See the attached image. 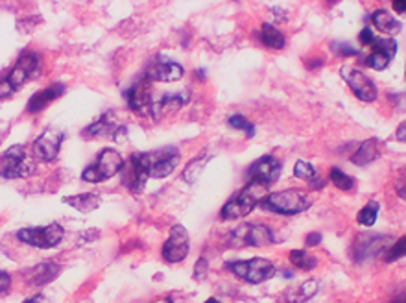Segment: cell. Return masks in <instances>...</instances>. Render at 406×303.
<instances>
[{"instance_id": "6da1fadb", "label": "cell", "mask_w": 406, "mask_h": 303, "mask_svg": "<svg viewBox=\"0 0 406 303\" xmlns=\"http://www.w3.org/2000/svg\"><path fill=\"white\" fill-rule=\"evenodd\" d=\"M41 67V56L35 52L20 54L13 67L0 78V98H10L20 87L37 74Z\"/></svg>"}, {"instance_id": "7a4b0ae2", "label": "cell", "mask_w": 406, "mask_h": 303, "mask_svg": "<svg viewBox=\"0 0 406 303\" xmlns=\"http://www.w3.org/2000/svg\"><path fill=\"white\" fill-rule=\"evenodd\" d=\"M264 196H266V187L263 183L249 182L246 187L240 189L239 193L222 207V220H239V218L248 217L249 213L263 202Z\"/></svg>"}, {"instance_id": "3957f363", "label": "cell", "mask_w": 406, "mask_h": 303, "mask_svg": "<svg viewBox=\"0 0 406 303\" xmlns=\"http://www.w3.org/2000/svg\"><path fill=\"white\" fill-rule=\"evenodd\" d=\"M258 206L277 215H297L311 207V200L301 189H285V191L266 194Z\"/></svg>"}, {"instance_id": "277c9868", "label": "cell", "mask_w": 406, "mask_h": 303, "mask_svg": "<svg viewBox=\"0 0 406 303\" xmlns=\"http://www.w3.org/2000/svg\"><path fill=\"white\" fill-rule=\"evenodd\" d=\"M35 172L34 158L24 150V146L15 145L0 155V176L6 179L28 178Z\"/></svg>"}, {"instance_id": "5b68a950", "label": "cell", "mask_w": 406, "mask_h": 303, "mask_svg": "<svg viewBox=\"0 0 406 303\" xmlns=\"http://www.w3.org/2000/svg\"><path fill=\"white\" fill-rule=\"evenodd\" d=\"M124 167V161H122V155L113 148H104L98 154L95 163L91 167H87L81 174V179L89 183H102L111 179L115 174H119Z\"/></svg>"}, {"instance_id": "8992f818", "label": "cell", "mask_w": 406, "mask_h": 303, "mask_svg": "<svg viewBox=\"0 0 406 303\" xmlns=\"http://www.w3.org/2000/svg\"><path fill=\"white\" fill-rule=\"evenodd\" d=\"M227 270H231L234 275L246 283L258 285L264 283L268 279H272L275 275V265L272 261L263 259V257H253L249 261H234V263H227Z\"/></svg>"}, {"instance_id": "52a82bcc", "label": "cell", "mask_w": 406, "mask_h": 303, "mask_svg": "<svg viewBox=\"0 0 406 303\" xmlns=\"http://www.w3.org/2000/svg\"><path fill=\"white\" fill-rule=\"evenodd\" d=\"M275 242L273 231L264 224H242L229 233L227 244L233 248H246V246H268Z\"/></svg>"}, {"instance_id": "ba28073f", "label": "cell", "mask_w": 406, "mask_h": 303, "mask_svg": "<svg viewBox=\"0 0 406 303\" xmlns=\"http://www.w3.org/2000/svg\"><path fill=\"white\" fill-rule=\"evenodd\" d=\"M179 158H181V154L176 146H162V148L153 150V152H146L144 161L148 167L150 178H168L176 170Z\"/></svg>"}, {"instance_id": "9c48e42d", "label": "cell", "mask_w": 406, "mask_h": 303, "mask_svg": "<svg viewBox=\"0 0 406 303\" xmlns=\"http://www.w3.org/2000/svg\"><path fill=\"white\" fill-rule=\"evenodd\" d=\"M126 131H128V128L124 126V122L120 121L115 111H107V113H104L98 121L92 122L91 126H87L85 130L81 131V137L89 141L92 139L117 141L120 139L122 135H126Z\"/></svg>"}, {"instance_id": "30bf717a", "label": "cell", "mask_w": 406, "mask_h": 303, "mask_svg": "<svg viewBox=\"0 0 406 303\" xmlns=\"http://www.w3.org/2000/svg\"><path fill=\"white\" fill-rule=\"evenodd\" d=\"M390 237L378 235V233H360L354 239L351 246V255H353L354 263H366V261L377 257L381 251H386L390 248Z\"/></svg>"}, {"instance_id": "8fae6325", "label": "cell", "mask_w": 406, "mask_h": 303, "mask_svg": "<svg viewBox=\"0 0 406 303\" xmlns=\"http://www.w3.org/2000/svg\"><path fill=\"white\" fill-rule=\"evenodd\" d=\"M65 231L59 224H50L47 227H26L17 231V239L34 248H54L63 241Z\"/></svg>"}, {"instance_id": "7c38bea8", "label": "cell", "mask_w": 406, "mask_h": 303, "mask_svg": "<svg viewBox=\"0 0 406 303\" xmlns=\"http://www.w3.org/2000/svg\"><path fill=\"white\" fill-rule=\"evenodd\" d=\"M120 176H122L124 187H128L133 193H141L146 187V182L150 178L148 167H146V161H144V154L139 152V154L131 155L128 161H124Z\"/></svg>"}, {"instance_id": "4fadbf2b", "label": "cell", "mask_w": 406, "mask_h": 303, "mask_svg": "<svg viewBox=\"0 0 406 303\" xmlns=\"http://www.w3.org/2000/svg\"><path fill=\"white\" fill-rule=\"evenodd\" d=\"M185 76V71L179 63L172 61V59L165 58V56H157L148 63V67L144 71V78L148 82H162L172 83L179 82Z\"/></svg>"}, {"instance_id": "5bb4252c", "label": "cell", "mask_w": 406, "mask_h": 303, "mask_svg": "<svg viewBox=\"0 0 406 303\" xmlns=\"http://www.w3.org/2000/svg\"><path fill=\"white\" fill-rule=\"evenodd\" d=\"M340 74H342V78L345 80L349 89L353 91V95L359 98V100L362 102L377 100V87H375V83H373L362 71H359V69L354 67H349V65H344Z\"/></svg>"}, {"instance_id": "9a60e30c", "label": "cell", "mask_w": 406, "mask_h": 303, "mask_svg": "<svg viewBox=\"0 0 406 303\" xmlns=\"http://www.w3.org/2000/svg\"><path fill=\"white\" fill-rule=\"evenodd\" d=\"M126 102H128L129 109L137 113V115L152 117V82L143 78V80H139L137 83H133V85L126 91Z\"/></svg>"}, {"instance_id": "2e32d148", "label": "cell", "mask_w": 406, "mask_h": 303, "mask_svg": "<svg viewBox=\"0 0 406 303\" xmlns=\"http://www.w3.org/2000/svg\"><path fill=\"white\" fill-rule=\"evenodd\" d=\"M189 250H191V242H189V233L183 226H174L172 231H170V237L168 241L162 244V259L167 263H181V261L186 259L189 255Z\"/></svg>"}, {"instance_id": "e0dca14e", "label": "cell", "mask_w": 406, "mask_h": 303, "mask_svg": "<svg viewBox=\"0 0 406 303\" xmlns=\"http://www.w3.org/2000/svg\"><path fill=\"white\" fill-rule=\"evenodd\" d=\"M397 54V43L393 39L386 37H375L371 44V52L362 59V63L366 67L375 69V71H384V69L390 65Z\"/></svg>"}, {"instance_id": "ac0fdd59", "label": "cell", "mask_w": 406, "mask_h": 303, "mask_svg": "<svg viewBox=\"0 0 406 303\" xmlns=\"http://www.w3.org/2000/svg\"><path fill=\"white\" fill-rule=\"evenodd\" d=\"M63 139H65L63 131L54 130V128H48V130H44L43 133L39 135L37 139L34 141V145H32V152H34V155L37 159L50 163V161H54V159L59 155Z\"/></svg>"}, {"instance_id": "d6986e66", "label": "cell", "mask_w": 406, "mask_h": 303, "mask_svg": "<svg viewBox=\"0 0 406 303\" xmlns=\"http://www.w3.org/2000/svg\"><path fill=\"white\" fill-rule=\"evenodd\" d=\"M279 174H281V163H279V159L273 158V155L258 158L257 161H253V163L249 165L248 169L249 182L263 183L264 187L277 182Z\"/></svg>"}, {"instance_id": "ffe728a7", "label": "cell", "mask_w": 406, "mask_h": 303, "mask_svg": "<svg viewBox=\"0 0 406 303\" xmlns=\"http://www.w3.org/2000/svg\"><path fill=\"white\" fill-rule=\"evenodd\" d=\"M189 102V93L181 91V93H170V95H162L159 100L153 98V107H152V117L157 121V119H162V117L172 115L176 111L181 109Z\"/></svg>"}, {"instance_id": "44dd1931", "label": "cell", "mask_w": 406, "mask_h": 303, "mask_svg": "<svg viewBox=\"0 0 406 303\" xmlns=\"http://www.w3.org/2000/svg\"><path fill=\"white\" fill-rule=\"evenodd\" d=\"M65 93V85L63 83H52V85L44 87L41 91H37L34 97L30 98L28 102V113H39L43 111L44 107H48L52 102L58 100Z\"/></svg>"}, {"instance_id": "7402d4cb", "label": "cell", "mask_w": 406, "mask_h": 303, "mask_svg": "<svg viewBox=\"0 0 406 303\" xmlns=\"http://www.w3.org/2000/svg\"><path fill=\"white\" fill-rule=\"evenodd\" d=\"M59 272H61L59 263H56V261H44V263H39L34 268L28 270V283L34 285V287H43V285L50 283V281L58 278Z\"/></svg>"}, {"instance_id": "603a6c76", "label": "cell", "mask_w": 406, "mask_h": 303, "mask_svg": "<svg viewBox=\"0 0 406 303\" xmlns=\"http://www.w3.org/2000/svg\"><path fill=\"white\" fill-rule=\"evenodd\" d=\"M320 289V283L318 279H306L303 283L292 287L290 290H287V302L288 303H305L311 298H314V294Z\"/></svg>"}, {"instance_id": "cb8c5ba5", "label": "cell", "mask_w": 406, "mask_h": 303, "mask_svg": "<svg viewBox=\"0 0 406 303\" xmlns=\"http://www.w3.org/2000/svg\"><path fill=\"white\" fill-rule=\"evenodd\" d=\"M371 23H373V26L378 30V32H383V34H386V35H397L402 28L401 23H399V20H397L395 17H393V15L386 10L373 11Z\"/></svg>"}, {"instance_id": "d4e9b609", "label": "cell", "mask_w": 406, "mask_h": 303, "mask_svg": "<svg viewBox=\"0 0 406 303\" xmlns=\"http://www.w3.org/2000/svg\"><path fill=\"white\" fill-rule=\"evenodd\" d=\"M63 203H68L80 213H91L100 207V196L95 193H85V194H76V196H65Z\"/></svg>"}, {"instance_id": "484cf974", "label": "cell", "mask_w": 406, "mask_h": 303, "mask_svg": "<svg viewBox=\"0 0 406 303\" xmlns=\"http://www.w3.org/2000/svg\"><path fill=\"white\" fill-rule=\"evenodd\" d=\"M377 158H378V141L368 139L364 141L362 145L359 146V150L354 152L351 161H353V165H357V167H366V165H369Z\"/></svg>"}, {"instance_id": "4316f807", "label": "cell", "mask_w": 406, "mask_h": 303, "mask_svg": "<svg viewBox=\"0 0 406 303\" xmlns=\"http://www.w3.org/2000/svg\"><path fill=\"white\" fill-rule=\"evenodd\" d=\"M258 39H261V43H263L264 47H268V49H273V50L285 49V44H287V39H285V35H282L281 32H279V30L272 25L261 26Z\"/></svg>"}, {"instance_id": "83f0119b", "label": "cell", "mask_w": 406, "mask_h": 303, "mask_svg": "<svg viewBox=\"0 0 406 303\" xmlns=\"http://www.w3.org/2000/svg\"><path fill=\"white\" fill-rule=\"evenodd\" d=\"M207 161H209V155L207 154H201L198 155L196 159H192L191 163L186 165V169L183 170V179H185L186 183H196L198 178L201 176V172H203V169H205Z\"/></svg>"}, {"instance_id": "f1b7e54d", "label": "cell", "mask_w": 406, "mask_h": 303, "mask_svg": "<svg viewBox=\"0 0 406 303\" xmlns=\"http://www.w3.org/2000/svg\"><path fill=\"white\" fill-rule=\"evenodd\" d=\"M288 259H290L292 265H296L297 268L301 270H314L318 266V259L305 250H292Z\"/></svg>"}, {"instance_id": "f546056e", "label": "cell", "mask_w": 406, "mask_h": 303, "mask_svg": "<svg viewBox=\"0 0 406 303\" xmlns=\"http://www.w3.org/2000/svg\"><path fill=\"white\" fill-rule=\"evenodd\" d=\"M378 209H381L378 202L371 200V202H369L368 206L360 209L359 215H357V222H359L360 226L371 227L373 224H375V220H377V217H378Z\"/></svg>"}, {"instance_id": "4dcf8cb0", "label": "cell", "mask_w": 406, "mask_h": 303, "mask_svg": "<svg viewBox=\"0 0 406 303\" xmlns=\"http://www.w3.org/2000/svg\"><path fill=\"white\" fill-rule=\"evenodd\" d=\"M330 182L335 183L340 191H345V193H351L354 189V179L340 169H330Z\"/></svg>"}, {"instance_id": "1f68e13d", "label": "cell", "mask_w": 406, "mask_h": 303, "mask_svg": "<svg viewBox=\"0 0 406 303\" xmlns=\"http://www.w3.org/2000/svg\"><path fill=\"white\" fill-rule=\"evenodd\" d=\"M294 176L299 179H305V182L309 183H312L316 178H318L314 167H312L309 161H303V159H299L296 163V167H294Z\"/></svg>"}, {"instance_id": "d6a6232c", "label": "cell", "mask_w": 406, "mask_h": 303, "mask_svg": "<svg viewBox=\"0 0 406 303\" xmlns=\"http://www.w3.org/2000/svg\"><path fill=\"white\" fill-rule=\"evenodd\" d=\"M402 257H406V235H402L399 241H395L388 248L386 255H384V261L392 263V261L402 259Z\"/></svg>"}, {"instance_id": "836d02e7", "label": "cell", "mask_w": 406, "mask_h": 303, "mask_svg": "<svg viewBox=\"0 0 406 303\" xmlns=\"http://www.w3.org/2000/svg\"><path fill=\"white\" fill-rule=\"evenodd\" d=\"M227 124L233 126L234 130H242L248 137H253L255 135V126L242 115H231L229 119H227Z\"/></svg>"}, {"instance_id": "e575fe53", "label": "cell", "mask_w": 406, "mask_h": 303, "mask_svg": "<svg viewBox=\"0 0 406 303\" xmlns=\"http://www.w3.org/2000/svg\"><path fill=\"white\" fill-rule=\"evenodd\" d=\"M333 50L338 54L340 58H351V56H357V54H359V50L353 49V47L347 43H333Z\"/></svg>"}, {"instance_id": "d590c367", "label": "cell", "mask_w": 406, "mask_h": 303, "mask_svg": "<svg viewBox=\"0 0 406 303\" xmlns=\"http://www.w3.org/2000/svg\"><path fill=\"white\" fill-rule=\"evenodd\" d=\"M207 270H209L207 259H203V257H201V259H198L196 270H194V279H196V281H201V279L207 275Z\"/></svg>"}, {"instance_id": "8d00e7d4", "label": "cell", "mask_w": 406, "mask_h": 303, "mask_svg": "<svg viewBox=\"0 0 406 303\" xmlns=\"http://www.w3.org/2000/svg\"><path fill=\"white\" fill-rule=\"evenodd\" d=\"M11 287V275L4 270H0V294L8 292Z\"/></svg>"}, {"instance_id": "74e56055", "label": "cell", "mask_w": 406, "mask_h": 303, "mask_svg": "<svg viewBox=\"0 0 406 303\" xmlns=\"http://www.w3.org/2000/svg\"><path fill=\"white\" fill-rule=\"evenodd\" d=\"M359 39H360V43H362L364 47H371L373 41H375V35H373L371 28H364L362 32H360Z\"/></svg>"}, {"instance_id": "f35d334b", "label": "cell", "mask_w": 406, "mask_h": 303, "mask_svg": "<svg viewBox=\"0 0 406 303\" xmlns=\"http://www.w3.org/2000/svg\"><path fill=\"white\" fill-rule=\"evenodd\" d=\"M395 139H397V141H401V143H406V121L401 122V124L397 126Z\"/></svg>"}, {"instance_id": "ab89813d", "label": "cell", "mask_w": 406, "mask_h": 303, "mask_svg": "<svg viewBox=\"0 0 406 303\" xmlns=\"http://www.w3.org/2000/svg\"><path fill=\"white\" fill-rule=\"evenodd\" d=\"M305 242H306V246H318L321 242V235L320 233H309L306 235V239H305Z\"/></svg>"}, {"instance_id": "60d3db41", "label": "cell", "mask_w": 406, "mask_h": 303, "mask_svg": "<svg viewBox=\"0 0 406 303\" xmlns=\"http://www.w3.org/2000/svg\"><path fill=\"white\" fill-rule=\"evenodd\" d=\"M393 10H395V13H401V15H406V0H393Z\"/></svg>"}, {"instance_id": "b9f144b4", "label": "cell", "mask_w": 406, "mask_h": 303, "mask_svg": "<svg viewBox=\"0 0 406 303\" xmlns=\"http://www.w3.org/2000/svg\"><path fill=\"white\" fill-rule=\"evenodd\" d=\"M390 303H406V287L401 290H397V292L393 294V298Z\"/></svg>"}, {"instance_id": "7bdbcfd3", "label": "cell", "mask_w": 406, "mask_h": 303, "mask_svg": "<svg viewBox=\"0 0 406 303\" xmlns=\"http://www.w3.org/2000/svg\"><path fill=\"white\" fill-rule=\"evenodd\" d=\"M24 303H48L47 296H43V294H37V296H34V298H30L28 302Z\"/></svg>"}, {"instance_id": "ee69618b", "label": "cell", "mask_w": 406, "mask_h": 303, "mask_svg": "<svg viewBox=\"0 0 406 303\" xmlns=\"http://www.w3.org/2000/svg\"><path fill=\"white\" fill-rule=\"evenodd\" d=\"M205 303H222V302H218V299H216V298H209Z\"/></svg>"}, {"instance_id": "f6af8a7d", "label": "cell", "mask_w": 406, "mask_h": 303, "mask_svg": "<svg viewBox=\"0 0 406 303\" xmlns=\"http://www.w3.org/2000/svg\"><path fill=\"white\" fill-rule=\"evenodd\" d=\"M170 299L172 298H168V299H165V302H157V303H170Z\"/></svg>"}]
</instances>
